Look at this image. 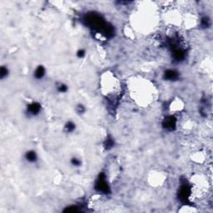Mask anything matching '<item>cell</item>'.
Masks as SVG:
<instances>
[{
  "instance_id": "6da1fadb",
  "label": "cell",
  "mask_w": 213,
  "mask_h": 213,
  "mask_svg": "<svg viewBox=\"0 0 213 213\" xmlns=\"http://www.w3.org/2000/svg\"><path fill=\"white\" fill-rule=\"evenodd\" d=\"M176 126V120L173 117H169L164 121V127L169 130H172Z\"/></svg>"
},
{
  "instance_id": "7a4b0ae2",
  "label": "cell",
  "mask_w": 213,
  "mask_h": 213,
  "mask_svg": "<svg viewBox=\"0 0 213 213\" xmlns=\"http://www.w3.org/2000/svg\"><path fill=\"white\" fill-rule=\"evenodd\" d=\"M96 187H97V188L99 190V191H103V192H107V189H108V186H107V182L104 181V179L98 180Z\"/></svg>"
},
{
  "instance_id": "3957f363",
  "label": "cell",
  "mask_w": 213,
  "mask_h": 213,
  "mask_svg": "<svg viewBox=\"0 0 213 213\" xmlns=\"http://www.w3.org/2000/svg\"><path fill=\"white\" fill-rule=\"evenodd\" d=\"M164 76L166 79L173 81V80H176L178 77V73L174 70H167L165 72Z\"/></svg>"
},
{
  "instance_id": "277c9868",
  "label": "cell",
  "mask_w": 213,
  "mask_h": 213,
  "mask_svg": "<svg viewBox=\"0 0 213 213\" xmlns=\"http://www.w3.org/2000/svg\"><path fill=\"white\" fill-rule=\"evenodd\" d=\"M41 109V106L37 102H34V103H32L31 105L28 106V112L33 115H35V114H38L40 112Z\"/></svg>"
},
{
  "instance_id": "5b68a950",
  "label": "cell",
  "mask_w": 213,
  "mask_h": 213,
  "mask_svg": "<svg viewBox=\"0 0 213 213\" xmlns=\"http://www.w3.org/2000/svg\"><path fill=\"white\" fill-rule=\"evenodd\" d=\"M44 73H45V69L42 67V66H39V67L36 69L34 75H35V77H37V78L39 79V78H42V77H43Z\"/></svg>"
},
{
  "instance_id": "8992f818",
  "label": "cell",
  "mask_w": 213,
  "mask_h": 213,
  "mask_svg": "<svg viewBox=\"0 0 213 213\" xmlns=\"http://www.w3.org/2000/svg\"><path fill=\"white\" fill-rule=\"evenodd\" d=\"M26 158L28 162H33L37 160V155L36 153L33 152V151H30V152H27L26 154Z\"/></svg>"
},
{
  "instance_id": "52a82bcc",
  "label": "cell",
  "mask_w": 213,
  "mask_h": 213,
  "mask_svg": "<svg viewBox=\"0 0 213 213\" xmlns=\"http://www.w3.org/2000/svg\"><path fill=\"white\" fill-rule=\"evenodd\" d=\"M65 128H66V131H67V132H72L73 130H74V128H75V125H74V123H72V122H68V123H67V125H66Z\"/></svg>"
},
{
  "instance_id": "ba28073f",
  "label": "cell",
  "mask_w": 213,
  "mask_h": 213,
  "mask_svg": "<svg viewBox=\"0 0 213 213\" xmlns=\"http://www.w3.org/2000/svg\"><path fill=\"white\" fill-rule=\"evenodd\" d=\"M201 24L203 25L204 27H207L210 25V20L208 18H202V20H201Z\"/></svg>"
},
{
  "instance_id": "9c48e42d",
  "label": "cell",
  "mask_w": 213,
  "mask_h": 213,
  "mask_svg": "<svg viewBox=\"0 0 213 213\" xmlns=\"http://www.w3.org/2000/svg\"><path fill=\"white\" fill-rule=\"evenodd\" d=\"M1 72V73H0L1 78H3V77H5L7 74H8V70H7V68H1V72Z\"/></svg>"
},
{
  "instance_id": "30bf717a",
  "label": "cell",
  "mask_w": 213,
  "mask_h": 213,
  "mask_svg": "<svg viewBox=\"0 0 213 213\" xmlns=\"http://www.w3.org/2000/svg\"><path fill=\"white\" fill-rule=\"evenodd\" d=\"M113 146V142L112 139H107V142H106V147L107 148H109V147H112Z\"/></svg>"
},
{
  "instance_id": "8fae6325",
  "label": "cell",
  "mask_w": 213,
  "mask_h": 213,
  "mask_svg": "<svg viewBox=\"0 0 213 213\" xmlns=\"http://www.w3.org/2000/svg\"><path fill=\"white\" fill-rule=\"evenodd\" d=\"M58 90L61 92V93H65V92H67L68 90V88L66 85H60L58 88Z\"/></svg>"
},
{
  "instance_id": "7c38bea8",
  "label": "cell",
  "mask_w": 213,
  "mask_h": 213,
  "mask_svg": "<svg viewBox=\"0 0 213 213\" xmlns=\"http://www.w3.org/2000/svg\"><path fill=\"white\" fill-rule=\"evenodd\" d=\"M72 163L73 165H74V166H80V164H81V162H80L78 159L73 158V159L72 160Z\"/></svg>"
},
{
  "instance_id": "4fadbf2b",
  "label": "cell",
  "mask_w": 213,
  "mask_h": 213,
  "mask_svg": "<svg viewBox=\"0 0 213 213\" xmlns=\"http://www.w3.org/2000/svg\"><path fill=\"white\" fill-rule=\"evenodd\" d=\"M78 57H80V58H82V57H83L84 56V51L83 50H81V51H79L78 52Z\"/></svg>"
}]
</instances>
